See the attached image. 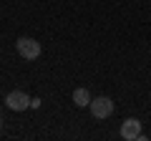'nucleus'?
<instances>
[{
    "instance_id": "7",
    "label": "nucleus",
    "mask_w": 151,
    "mask_h": 141,
    "mask_svg": "<svg viewBox=\"0 0 151 141\" xmlns=\"http://www.w3.org/2000/svg\"><path fill=\"white\" fill-rule=\"evenodd\" d=\"M0 126H3V116H0Z\"/></svg>"
},
{
    "instance_id": "6",
    "label": "nucleus",
    "mask_w": 151,
    "mask_h": 141,
    "mask_svg": "<svg viewBox=\"0 0 151 141\" xmlns=\"http://www.w3.org/2000/svg\"><path fill=\"white\" fill-rule=\"evenodd\" d=\"M40 106V98H30V109H38Z\"/></svg>"
},
{
    "instance_id": "5",
    "label": "nucleus",
    "mask_w": 151,
    "mask_h": 141,
    "mask_svg": "<svg viewBox=\"0 0 151 141\" xmlns=\"http://www.w3.org/2000/svg\"><path fill=\"white\" fill-rule=\"evenodd\" d=\"M91 101H93V98H91V93H88L86 88H76V91H73V103H76V106L86 109V106H91Z\"/></svg>"
},
{
    "instance_id": "1",
    "label": "nucleus",
    "mask_w": 151,
    "mask_h": 141,
    "mask_svg": "<svg viewBox=\"0 0 151 141\" xmlns=\"http://www.w3.org/2000/svg\"><path fill=\"white\" fill-rule=\"evenodd\" d=\"M15 48H18V53H20V58H25V60H35L38 55H40V43H38L35 38H18Z\"/></svg>"
},
{
    "instance_id": "4",
    "label": "nucleus",
    "mask_w": 151,
    "mask_h": 141,
    "mask_svg": "<svg viewBox=\"0 0 151 141\" xmlns=\"http://www.w3.org/2000/svg\"><path fill=\"white\" fill-rule=\"evenodd\" d=\"M141 136V121L139 119H126L124 124H121V139L126 141H134Z\"/></svg>"
},
{
    "instance_id": "3",
    "label": "nucleus",
    "mask_w": 151,
    "mask_h": 141,
    "mask_svg": "<svg viewBox=\"0 0 151 141\" xmlns=\"http://www.w3.org/2000/svg\"><path fill=\"white\" fill-rule=\"evenodd\" d=\"M88 109H91V114L96 116V119H108V116L113 114V101L106 98V96H101V98H93Z\"/></svg>"
},
{
    "instance_id": "2",
    "label": "nucleus",
    "mask_w": 151,
    "mask_h": 141,
    "mask_svg": "<svg viewBox=\"0 0 151 141\" xmlns=\"http://www.w3.org/2000/svg\"><path fill=\"white\" fill-rule=\"evenodd\" d=\"M5 106L10 111H25V109H30V96L25 91H10L5 96Z\"/></svg>"
}]
</instances>
